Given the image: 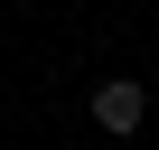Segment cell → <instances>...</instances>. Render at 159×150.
Instances as JSON below:
<instances>
[{
  "mask_svg": "<svg viewBox=\"0 0 159 150\" xmlns=\"http://www.w3.org/2000/svg\"><path fill=\"white\" fill-rule=\"evenodd\" d=\"M84 113H94V131H112V141H131V131L150 122V85H140V75H103V85L84 94Z\"/></svg>",
  "mask_w": 159,
  "mask_h": 150,
  "instance_id": "1",
  "label": "cell"
},
{
  "mask_svg": "<svg viewBox=\"0 0 159 150\" xmlns=\"http://www.w3.org/2000/svg\"><path fill=\"white\" fill-rule=\"evenodd\" d=\"M140 85H150V113H159V75H140Z\"/></svg>",
  "mask_w": 159,
  "mask_h": 150,
  "instance_id": "2",
  "label": "cell"
}]
</instances>
